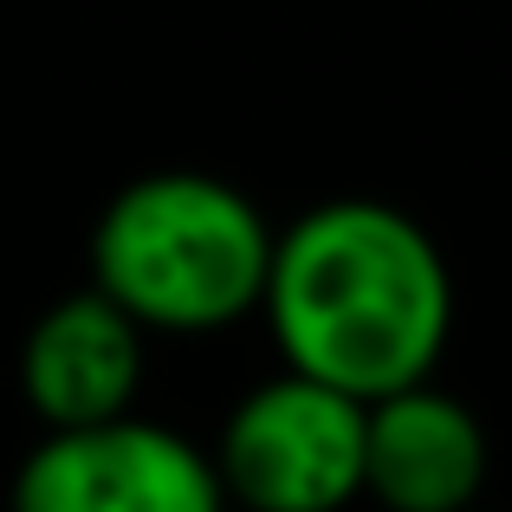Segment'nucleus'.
<instances>
[{
  "mask_svg": "<svg viewBox=\"0 0 512 512\" xmlns=\"http://www.w3.org/2000/svg\"><path fill=\"white\" fill-rule=\"evenodd\" d=\"M260 312L292 376L383 402L435 383L454 338V273L415 214L344 195L273 234Z\"/></svg>",
  "mask_w": 512,
  "mask_h": 512,
  "instance_id": "f257e3e1",
  "label": "nucleus"
},
{
  "mask_svg": "<svg viewBox=\"0 0 512 512\" xmlns=\"http://www.w3.org/2000/svg\"><path fill=\"white\" fill-rule=\"evenodd\" d=\"M273 227L234 182L156 169L124 182L91 227V292L150 338H208L260 312Z\"/></svg>",
  "mask_w": 512,
  "mask_h": 512,
  "instance_id": "f03ea898",
  "label": "nucleus"
},
{
  "mask_svg": "<svg viewBox=\"0 0 512 512\" xmlns=\"http://www.w3.org/2000/svg\"><path fill=\"white\" fill-rule=\"evenodd\" d=\"M208 461L227 506L344 512L363 500V402L279 370L227 409Z\"/></svg>",
  "mask_w": 512,
  "mask_h": 512,
  "instance_id": "7ed1b4c3",
  "label": "nucleus"
},
{
  "mask_svg": "<svg viewBox=\"0 0 512 512\" xmlns=\"http://www.w3.org/2000/svg\"><path fill=\"white\" fill-rule=\"evenodd\" d=\"M13 512H227L214 461L163 422H98L39 435L7 493Z\"/></svg>",
  "mask_w": 512,
  "mask_h": 512,
  "instance_id": "20e7f679",
  "label": "nucleus"
},
{
  "mask_svg": "<svg viewBox=\"0 0 512 512\" xmlns=\"http://www.w3.org/2000/svg\"><path fill=\"white\" fill-rule=\"evenodd\" d=\"M143 331L98 292H65L59 305L33 318L20 344V396L46 422V435L65 428L124 422L143 389Z\"/></svg>",
  "mask_w": 512,
  "mask_h": 512,
  "instance_id": "39448f33",
  "label": "nucleus"
},
{
  "mask_svg": "<svg viewBox=\"0 0 512 512\" xmlns=\"http://www.w3.org/2000/svg\"><path fill=\"white\" fill-rule=\"evenodd\" d=\"M487 487V428L435 383L363 402V493L383 512H467Z\"/></svg>",
  "mask_w": 512,
  "mask_h": 512,
  "instance_id": "423d86ee",
  "label": "nucleus"
}]
</instances>
